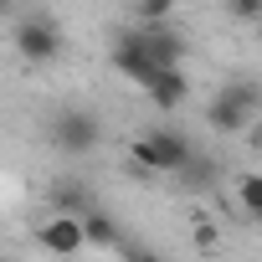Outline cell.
I'll list each match as a JSON object with an SVG mask.
<instances>
[{
	"instance_id": "obj_15",
	"label": "cell",
	"mask_w": 262,
	"mask_h": 262,
	"mask_svg": "<svg viewBox=\"0 0 262 262\" xmlns=\"http://www.w3.org/2000/svg\"><path fill=\"white\" fill-rule=\"evenodd\" d=\"M195 247H216V226L201 221V226H195Z\"/></svg>"
},
{
	"instance_id": "obj_2",
	"label": "cell",
	"mask_w": 262,
	"mask_h": 262,
	"mask_svg": "<svg viewBox=\"0 0 262 262\" xmlns=\"http://www.w3.org/2000/svg\"><path fill=\"white\" fill-rule=\"evenodd\" d=\"M257 108H262V88H257L252 77H231V82H221V93L206 103V123L216 128V134H242V128L257 118Z\"/></svg>"
},
{
	"instance_id": "obj_4",
	"label": "cell",
	"mask_w": 262,
	"mask_h": 262,
	"mask_svg": "<svg viewBox=\"0 0 262 262\" xmlns=\"http://www.w3.org/2000/svg\"><path fill=\"white\" fill-rule=\"evenodd\" d=\"M11 41H16V52L26 57V62H57V52H62V31H57V21L47 16V11H26L16 26H11Z\"/></svg>"
},
{
	"instance_id": "obj_14",
	"label": "cell",
	"mask_w": 262,
	"mask_h": 262,
	"mask_svg": "<svg viewBox=\"0 0 262 262\" xmlns=\"http://www.w3.org/2000/svg\"><path fill=\"white\" fill-rule=\"evenodd\" d=\"M123 257H128V262H165V257H155V252H149V247H139V242H128V247H123Z\"/></svg>"
},
{
	"instance_id": "obj_13",
	"label": "cell",
	"mask_w": 262,
	"mask_h": 262,
	"mask_svg": "<svg viewBox=\"0 0 262 262\" xmlns=\"http://www.w3.org/2000/svg\"><path fill=\"white\" fill-rule=\"evenodd\" d=\"M231 16L236 21H262V0H231Z\"/></svg>"
},
{
	"instance_id": "obj_9",
	"label": "cell",
	"mask_w": 262,
	"mask_h": 262,
	"mask_svg": "<svg viewBox=\"0 0 262 262\" xmlns=\"http://www.w3.org/2000/svg\"><path fill=\"white\" fill-rule=\"evenodd\" d=\"M185 98H190V82H185V72H160V77L149 82V103H155L160 113H175Z\"/></svg>"
},
{
	"instance_id": "obj_6",
	"label": "cell",
	"mask_w": 262,
	"mask_h": 262,
	"mask_svg": "<svg viewBox=\"0 0 262 262\" xmlns=\"http://www.w3.org/2000/svg\"><path fill=\"white\" fill-rule=\"evenodd\" d=\"M113 67H118L128 82H139L144 93H149V82L160 77V67H155V57H149V47H144V36H139V31L113 36Z\"/></svg>"
},
{
	"instance_id": "obj_1",
	"label": "cell",
	"mask_w": 262,
	"mask_h": 262,
	"mask_svg": "<svg viewBox=\"0 0 262 262\" xmlns=\"http://www.w3.org/2000/svg\"><path fill=\"white\" fill-rule=\"evenodd\" d=\"M134 165L144 175H185L195 165V144L180 134L175 123H155L149 134L134 139Z\"/></svg>"
},
{
	"instance_id": "obj_11",
	"label": "cell",
	"mask_w": 262,
	"mask_h": 262,
	"mask_svg": "<svg viewBox=\"0 0 262 262\" xmlns=\"http://www.w3.org/2000/svg\"><path fill=\"white\" fill-rule=\"evenodd\" d=\"M236 201H242L247 216L262 221V175H242V180H236Z\"/></svg>"
},
{
	"instance_id": "obj_8",
	"label": "cell",
	"mask_w": 262,
	"mask_h": 262,
	"mask_svg": "<svg viewBox=\"0 0 262 262\" xmlns=\"http://www.w3.org/2000/svg\"><path fill=\"white\" fill-rule=\"evenodd\" d=\"M139 36H144V47H149V57H155L160 72H180V62H185V41H180L170 26H139Z\"/></svg>"
},
{
	"instance_id": "obj_10",
	"label": "cell",
	"mask_w": 262,
	"mask_h": 262,
	"mask_svg": "<svg viewBox=\"0 0 262 262\" xmlns=\"http://www.w3.org/2000/svg\"><path fill=\"white\" fill-rule=\"evenodd\" d=\"M82 226H88V247H103V252H123V247H128V236L118 231V221H113L108 211H93Z\"/></svg>"
},
{
	"instance_id": "obj_12",
	"label": "cell",
	"mask_w": 262,
	"mask_h": 262,
	"mask_svg": "<svg viewBox=\"0 0 262 262\" xmlns=\"http://www.w3.org/2000/svg\"><path fill=\"white\" fill-rule=\"evenodd\" d=\"M134 16H139L144 26H165V21H170V0H144Z\"/></svg>"
},
{
	"instance_id": "obj_7",
	"label": "cell",
	"mask_w": 262,
	"mask_h": 262,
	"mask_svg": "<svg viewBox=\"0 0 262 262\" xmlns=\"http://www.w3.org/2000/svg\"><path fill=\"white\" fill-rule=\"evenodd\" d=\"M47 206H52L57 216H77V221H88V216L98 211V195H93L82 180H57V185L47 190Z\"/></svg>"
},
{
	"instance_id": "obj_5",
	"label": "cell",
	"mask_w": 262,
	"mask_h": 262,
	"mask_svg": "<svg viewBox=\"0 0 262 262\" xmlns=\"http://www.w3.org/2000/svg\"><path fill=\"white\" fill-rule=\"evenodd\" d=\"M36 247H41L47 257H77V252L88 247V226H82L77 216L47 211V216L36 221Z\"/></svg>"
},
{
	"instance_id": "obj_3",
	"label": "cell",
	"mask_w": 262,
	"mask_h": 262,
	"mask_svg": "<svg viewBox=\"0 0 262 262\" xmlns=\"http://www.w3.org/2000/svg\"><path fill=\"white\" fill-rule=\"evenodd\" d=\"M47 134H52V144L62 149V155H72V160H82V155H93L98 144H103V118L93 113V108H57L52 113V123H47Z\"/></svg>"
}]
</instances>
